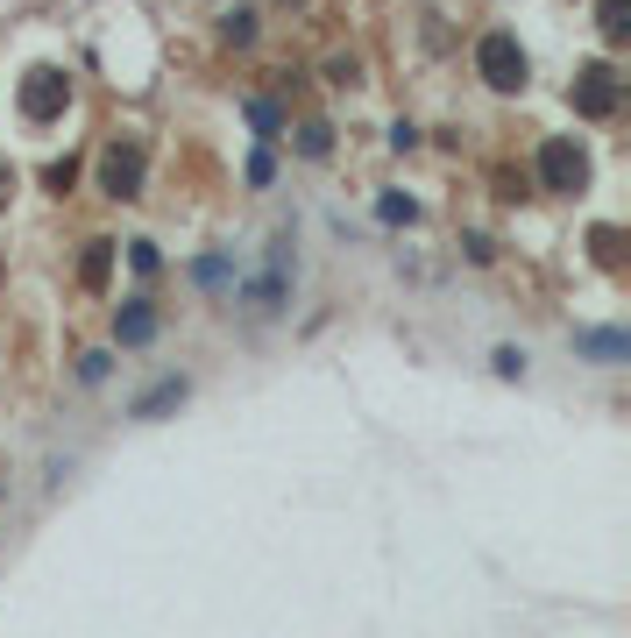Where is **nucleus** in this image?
Returning a JSON list of instances; mask_svg holds the SVG:
<instances>
[{
    "label": "nucleus",
    "instance_id": "1",
    "mask_svg": "<svg viewBox=\"0 0 631 638\" xmlns=\"http://www.w3.org/2000/svg\"><path fill=\"white\" fill-rule=\"evenodd\" d=\"M476 64H483V78H490V86L497 93H518L525 86V50L497 29V36H483V50H476Z\"/></svg>",
    "mask_w": 631,
    "mask_h": 638
},
{
    "label": "nucleus",
    "instance_id": "2",
    "mask_svg": "<svg viewBox=\"0 0 631 638\" xmlns=\"http://www.w3.org/2000/svg\"><path fill=\"white\" fill-rule=\"evenodd\" d=\"M539 171H546V192H582V178H589V164H582L575 142H546Z\"/></svg>",
    "mask_w": 631,
    "mask_h": 638
},
{
    "label": "nucleus",
    "instance_id": "3",
    "mask_svg": "<svg viewBox=\"0 0 631 638\" xmlns=\"http://www.w3.org/2000/svg\"><path fill=\"white\" fill-rule=\"evenodd\" d=\"M100 178H107V192H114V199H135V185H142V149H135V142H128V149H107Z\"/></svg>",
    "mask_w": 631,
    "mask_h": 638
},
{
    "label": "nucleus",
    "instance_id": "4",
    "mask_svg": "<svg viewBox=\"0 0 631 638\" xmlns=\"http://www.w3.org/2000/svg\"><path fill=\"white\" fill-rule=\"evenodd\" d=\"M64 100H71V86H64L57 71H36V78H29V93H22V107H29L36 121H50V114H57Z\"/></svg>",
    "mask_w": 631,
    "mask_h": 638
},
{
    "label": "nucleus",
    "instance_id": "5",
    "mask_svg": "<svg viewBox=\"0 0 631 638\" xmlns=\"http://www.w3.org/2000/svg\"><path fill=\"white\" fill-rule=\"evenodd\" d=\"M575 107H582V114H610V107H617V78H610L603 64H596V71H582V86H575Z\"/></svg>",
    "mask_w": 631,
    "mask_h": 638
},
{
    "label": "nucleus",
    "instance_id": "6",
    "mask_svg": "<svg viewBox=\"0 0 631 638\" xmlns=\"http://www.w3.org/2000/svg\"><path fill=\"white\" fill-rule=\"evenodd\" d=\"M171 405H185V376H164L156 390H142L135 397V419H156V412H171Z\"/></svg>",
    "mask_w": 631,
    "mask_h": 638
},
{
    "label": "nucleus",
    "instance_id": "7",
    "mask_svg": "<svg viewBox=\"0 0 631 638\" xmlns=\"http://www.w3.org/2000/svg\"><path fill=\"white\" fill-rule=\"evenodd\" d=\"M114 334H121L128 348H135V341H149V334H156V312H149V305H121V319H114Z\"/></svg>",
    "mask_w": 631,
    "mask_h": 638
},
{
    "label": "nucleus",
    "instance_id": "8",
    "mask_svg": "<svg viewBox=\"0 0 631 638\" xmlns=\"http://www.w3.org/2000/svg\"><path fill=\"white\" fill-rule=\"evenodd\" d=\"M575 348H582V355H596V362H624V355H631V341H624V334H575Z\"/></svg>",
    "mask_w": 631,
    "mask_h": 638
},
{
    "label": "nucleus",
    "instance_id": "9",
    "mask_svg": "<svg viewBox=\"0 0 631 638\" xmlns=\"http://www.w3.org/2000/svg\"><path fill=\"white\" fill-rule=\"evenodd\" d=\"M624 29H631V22H624V0H603V36L624 43Z\"/></svg>",
    "mask_w": 631,
    "mask_h": 638
},
{
    "label": "nucleus",
    "instance_id": "10",
    "mask_svg": "<svg viewBox=\"0 0 631 638\" xmlns=\"http://www.w3.org/2000/svg\"><path fill=\"white\" fill-rule=\"evenodd\" d=\"M107 277V242H93V256H86V284H100Z\"/></svg>",
    "mask_w": 631,
    "mask_h": 638
},
{
    "label": "nucleus",
    "instance_id": "11",
    "mask_svg": "<svg viewBox=\"0 0 631 638\" xmlns=\"http://www.w3.org/2000/svg\"><path fill=\"white\" fill-rule=\"evenodd\" d=\"M0 192H8V171H0Z\"/></svg>",
    "mask_w": 631,
    "mask_h": 638
}]
</instances>
